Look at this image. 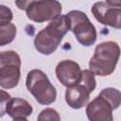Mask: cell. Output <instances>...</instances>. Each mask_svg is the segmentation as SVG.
Listing matches in <instances>:
<instances>
[{"mask_svg":"<svg viewBox=\"0 0 121 121\" xmlns=\"http://www.w3.org/2000/svg\"><path fill=\"white\" fill-rule=\"evenodd\" d=\"M21 58L13 50L3 51L0 54V85L3 89L16 87L20 80Z\"/></svg>","mask_w":121,"mask_h":121,"instance_id":"5b68a950","label":"cell"},{"mask_svg":"<svg viewBox=\"0 0 121 121\" xmlns=\"http://www.w3.org/2000/svg\"><path fill=\"white\" fill-rule=\"evenodd\" d=\"M37 119L39 121H47V120H49V121H60V116L59 112L56 110H54L52 108H46L39 113Z\"/></svg>","mask_w":121,"mask_h":121,"instance_id":"9a60e30c","label":"cell"},{"mask_svg":"<svg viewBox=\"0 0 121 121\" xmlns=\"http://www.w3.org/2000/svg\"><path fill=\"white\" fill-rule=\"evenodd\" d=\"M79 84L83 85L90 93H92L96 86V81L95 78V74L89 69V70H83L81 73V78L78 82Z\"/></svg>","mask_w":121,"mask_h":121,"instance_id":"5bb4252c","label":"cell"},{"mask_svg":"<svg viewBox=\"0 0 121 121\" xmlns=\"http://www.w3.org/2000/svg\"><path fill=\"white\" fill-rule=\"evenodd\" d=\"M32 112V106L26 100L20 97H11L5 110V113H7L13 120L23 121H26L27 117L31 115Z\"/></svg>","mask_w":121,"mask_h":121,"instance_id":"8fae6325","label":"cell"},{"mask_svg":"<svg viewBox=\"0 0 121 121\" xmlns=\"http://www.w3.org/2000/svg\"><path fill=\"white\" fill-rule=\"evenodd\" d=\"M12 18H13V15L10 9L1 5L0 6V25L10 23Z\"/></svg>","mask_w":121,"mask_h":121,"instance_id":"2e32d148","label":"cell"},{"mask_svg":"<svg viewBox=\"0 0 121 121\" xmlns=\"http://www.w3.org/2000/svg\"><path fill=\"white\" fill-rule=\"evenodd\" d=\"M55 72L58 80L63 86L71 87L79 82L82 70L78 62L71 60H64L57 64Z\"/></svg>","mask_w":121,"mask_h":121,"instance_id":"ba28073f","label":"cell"},{"mask_svg":"<svg viewBox=\"0 0 121 121\" xmlns=\"http://www.w3.org/2000/svg\"><path fill=\"white\" fill-rule=\"evenodd\" d=\"M90 92L81 84L67 87L65 91V101L69 107L75 110L81 109L89 102Z\"/></svg>","mask_w":121,"mask_h":121,"instance_id":"30bf717a","label":"cell"},{"mask_svg":"<svg viewBox=\"0 0 121 121\" xmlns=\"http://www.w3.org/2000/svg\"><path fill=\"white\" fill-rule=\"evenodd\" d=\"M99 95L104 97L112 106L113 110H116L121 105V92L118 89L112 87H107L101 90Z\"/></svg>","mask_w":121,"mask_h":121,"instance_id":"7c38bea8","label":"cell"},{"mask_svg":"<svg viewBox=\"0 0 121 121\" xmlns=\"http://www.w3.org/2000/svg\"><path fill=\"white\" fill-rule=\"evenodd\" d=\"M120 47L117 43L108 41L95 46L89 61V69L96 76L107 77L113 73L120 57Z\"/></svg>","mask_w":121,"mask_h":121,"instance_id":"7a4b0ae2","label":"cell"},{"mask_svg":"<svg viewBox=\"0 0 121 121\" xmlns=\"http://www.w3.org/2000/svg\"><path fill=\"white\" fill-rule=\"evenodd\" d=\"M61 4L58 0H38L26 9V17L35 23L51 21L61 14Z\"/></svg>","mask_w":121,"mask_h":121,"instance_id":"8992f818","label":"cell"},{"mask_svg":"<svg viewBox=\"0 0 121 121\" xmlns=\"http://www.w3.org/2000/svg\"><path fill=\"white\" fill-rule=\"evenodd\" d=\"M91 10L95 20L102 25L121 29V8H113L99 1L93 5Z\"/></svg>","mask_w":121,"mask_h":121,"instance_id":"52a82bcc","label":"cell"},{"mask_svg":"<svg viewBox=\"0 0 121 121\" xmlns=\"http://www.w3.org/2000/svg\"><path fill=\"white\" fill-rule=\"evenodd\" d=\"M16 36V26L12 23L0 25V45L10 43Z\"/></svg>","mask_w":121,"mask_h":121,"instance_id":"4fadbf2b","label":"cell"},{"mask_svg":"<svg viewBox=\"0 0 121 121\" xmlns=\"http://www.w3.org/2000/svg\"><path fill=\"white\" fill-rule=\"evenodd\" d=\"M105 2L113 8H121V0H105Z\"/></svg>","mask_w":121,"mask_h":121,"instance_id":"d6986e66","label":"cell"},{"mask_svg":"<svg viewBox=\"0 0 121 121\" xmlns=\"http://www.w3.org/2000/svg\"><path fill=\"white\" fill-rule=\"evenodd\" d=\"M1 98H0V116H3L5 114L6 107L9 103V101L11 99V96L9 94H8L6 91L1 90Z\"/></svg>","mask_w":121,"mask_h":121,"instance_id":"e0dca14e","label":"cell"},{"mask_svg":"<svg viewBox=\"0 0 121 121\" xmlns=\"http://www.w3.org/2000/svg\"><path fill=\"white\" fill-rule=\"evenodd\" d=\"M38 0H15L16 7L21 10H26L32 3L36 2Z\"/></svg>","mask_w":121,"mask_h":121,"instance_id":"ac0fdd59","label":"cell"},{"mask_svg":"<svg viewBox=\"0 0 121 121\" xmlns=\"http://www.w3.org/2000/svg\"><path fill=\"white\" fill-rule=\"evenodd\" d=\"M66 15L69 22V30L73 32L78 42L83 46L93 45L96 41L97 33L86 13L75 9L69 11Z\"/></svg>","mask_w":121,"mask_h":121,"instance_id":"277c9868","label":"cell"},{"mask_svg":"<svg viewBox=\"0 0 121 121\" xmlns=\"http://www.w3.org/2000/svg\"><path fill=\"white\" fill-rule=\"evenodd\" d=\"M26 86L28 92L41 105H50L57 98V91L48 77L40 69H33L27 73Z\"/></svg>","mask_w":121,"mask_h":121,"instance_id":"3957f363","label":"cell"},{"mask_svg":"<svg viewBox=\"0 0 121 121\" xmlns=\"http://www.w3.org/2000/svg\"><path fill=\"white\" fill-rule=\"evenodd\" d=\"M69 30V22L66 14H60L42 30L34 38L36 50L45 56L51 55L59 47L62 38Z\"/></svg>","mask_w":121,"mask_h":121,"instance_id":"6da1fadb","label":"cell"},{"mask_svg":"<svg viewBox=\"0 0 121 121\" xmlns=\"http://www.w3.org/2000/svg\"><path fill=\"white\" fill-rule=\"evenodd\" d=\"M111 104L101 95L95 97L86 105V115L91 121H112L113 119Z\"/></svg>","mask_w":121,"mask_h":121,"instance_id":"9c48e42d","label":"cell"}]
</instances>
